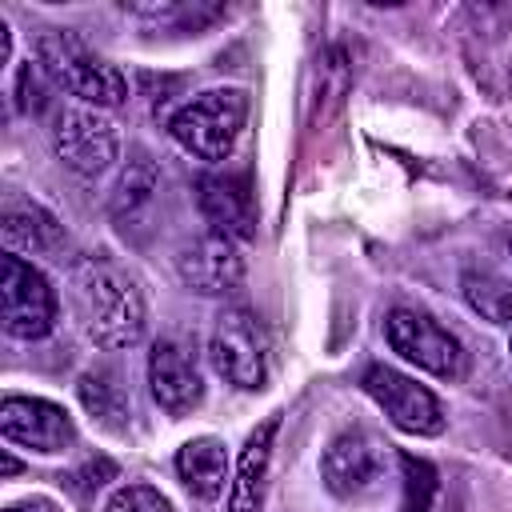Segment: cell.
Wrapping results in <instances>:
<instances>
[{
    "label": "cell",
    "instance_id": "obj_1",
    "mask_svg": "<svg viewBox=\"0 0 512 512\" xmlns=\"http://www.w3.org/2000/svg\"><path fill=\"white\" fill-rule=\"evenodd\" d=\"M72 304L92 344L120 352L144 336V300L136 284L104 260H80L72 268Z\"/></svg>",
    "mask_w": 512,
    "mask_h": 512
},
{
    "label": "cell",
    "instance_id": "obj_2",
    "mask_svg": "<svg viewBox=\"0 0 512 512\" xmlns=\"http://www.w3.org/2000/svg\"><path fill=\"white\" fill-rule=\"evenodd\" d=\"M36 60H40V72L56 88H64V92H72L96 108H116L128 96L120 68L100 60L80 36H72L64 28H48L36 36Z\"/></svg>",
    "mask_w": 512,
    "mask_h": 512
},
{
    "label": "cell",
    "instance_id": "obj_3",
    "mask_svg": "<svg viewBox=\"0 0 512 512\" xmlns=\"http://www.w3.org/2000/svg\"><path fill=\"white\" fill-rule=\"evenodd\" d=\"M244 120H248V92L212 88V92H200L196 100H188L168 120V132L184 152H192L200 160H224V156H232V148L244 132Z\"/></svg>",
    "mask_w": 512,
    "mask_h": 512
},
{
    "label": "cell",
    "instance_id": "obj_4",
    "mask_svg": "<svg viewBox=\"0 0 512 512\" xmlns=\"http://www.w3.org/2000/svg\"><path fill=\"white\" fill-rule=\"evenodd\" d=\"M0 320L16 340H40L56 324V292L48 276L16 252L0 260Z\"/></svg>",
    "mask_w": 512,
    "mask_h": 512
},
{
    "label": "cell",
    "instance_id": "obj_5",
    "mask_svg": "<svg viewBox=\"0 0 512 512\" xmlns=\"http://www.w3.org/2000/svg\"><path fill=\"white\" fill-rule=\"evenodd\" d=\"M208 356L216 364V372L236 384V388H264L268 380V332L256 320V312L248 308H224L216 316L212 340H208Z\"/></svg>",
    "mask_w": 512,
    "mask_h": 512
},
{
    "label": "cell",
    "instance_id": "obj_6",
    "mask_svg": "<svg viewBox=\"0 0 512 512\" xmlns=\"http://www.w3.org/2000/svg\"><path fill=\"white\" fill-rule=\"evenodd\" d=\"M384 336H388L396 356H404L408 364H416L432 376L456 380L464 372V344L424 312L392 308L388 320H384Z\"/></svg>",
    "mask_w": 512,
    "mask_h": 512
},
{
    "label": "cell",
    "instance_id": "obj_7",
    "mask_svg": "<svg viewBox=\"0 0 512 512\" xmlns=\"http://www.w3.org/2000/svg\"><path fill=\"white\" fill-rule=\"evenodd\" d=\"M52 148L72 172L100 176L112 168L120 140H116V128L108 116H100L92 108H64V112H56V124H52Z\"/></svg>",
    "mask_w": 512,
    "mask_h": 512
},
{
    "label": "cell",
    "instance_id": "obj_8",
    "mask_svg": "<svg viewBox=\"0 0 512 512\" xmlns=\"http://www.w3.org/2000/svg\"><path fill=\"white\" fill-rule=\"evenodd\" d=\"M364 392L384 408V416L404 428V432H416V436H436L444 428V408L440 400L416 384L412 376L388 368V364H372L364 372Z\"/></svg>",
    "mask_w": 512,
    "mask_h": 512
},
{
    "label": "cell",
    "instance_id": "obj_9",
    "mask_svg": "<svg viewBox=\"0 0 512 512\" xmlns=\"http://www.w3.org/2000/svg\"><path fill=\"white\" fill-rule=\"evenodd\" d=\"M176 272L200 296H228V292H236L244 284V256H240L232 236L204 232V236H196V240H188L180 248Z\"/></svg>",
    "mask_w": 512,
    "mask_h": 512
},
{
    "label": "cell",
    "instance_id": "obj_10",
    "mask_svg": "<svg viewBox=\"0 0 512 512\" xmlns=\"http://www.w3.org/2000/svg\"><path fill=\"white\" fill-rule=\"evenodd\" d=\"M148 384L164 412L184 416L204 400V376L196 364V352L180 336H164L152 344L148 356Z\"/></svg>",
    "mask_w": 512,
    "mask_h": 512
},
{
    "label": "cell",
    "instance_id": "obj_11",
    "mask_svg": "<svg viewBox=\"0 0 512 512\" xmlns=\"http://www.w3.org/2000/svg\"><path fill=\"white\" fill-rule=\"evenodd\" d=\"M0 432L12 444H24L32 452H64L76 440L72 416L40 396H4L0 404Z\"/></svg>",
    "mask_w": 512,
    "mask_h": 512
},
{
    "label": "cell",
    "instance_id": "obj_12",
    "mask_svg": "<svg viewBox=\"0 0 512 512\" xmlns=\"http://www.w3.org/2000/svg\"><path fill=\"white\" fill-rule=\"evenodd\" d=\"M320 476L336 496H364L384 476V448L360 428L340 432L320 456Z\"/></svg>",
    "mask_w": 512,
    "mask_h": 512
},
{
    "label": "cell",
    "instance_id": "obj_13",
    "mask_svg": "<svg viewBox=\"0 0 512 512\" xmlns=\"http://www.w3.org/2000/svg\"><path fill=\"white\" fill-rule=\"evenodd\" d=\"M200 192V212L212 224V232H224L232 240L256 236V200L248 188V176H204L196 184Z\"/></svg>",
    "mask_w": 512,
    "mask_h": 512
},
{
    "label": "cell",
    "instance_id": "obj_14",
    "mask_svg": "<svg viewBox=\"0 0 512 512\" xmlns=\"http://www.w3.org/2000/svg\"><path fill=\"white\" fill-rule=\"evenodd\" d=\"M280 416H268L244 444L236 460V480L228 492V512H260L264 508V488H268V464H272V440H276Z\"/></svg>",
    "mask_w": 512,
    "mask_h": 512
},
{
    "label": "cell",
    "instance_id": "obj_15",
    "mask_svg": "<svg viewBox=\"0 0 512 512\" xmlns=\"http://www.w3.org/2000/svg\"><path fill=\"white\" fill-rule=\"evenodd\" d=\"M0 232H4V244L12 252H44V256H52V252L64 248V228L56 224L52 212H44L32 200H8L4 216H0Z\"/></svg>",
    "mask_w": 512,
    "mask_h": 512
},
{
    "label": "cell",
    "instance_id": "obj_16",
    "mask_svg": "<svg viewBox=\"0 0 512 512\" xmlns=\"http://www.w3.org/2000/svg\"><path fill=\"white\" fill-rule=\"evenodd\" d=\"M176 472H180V480L188 484L192 496H200V500H216V496L224 492V480H228V456H224V444L212 440V436L188 440V444L176 452Z\"/></svg>",
    "mask_w": 512,
    "mask_h": 512
},
{
    "label": "cell",
    "instance_id": "obj_17",
    "mask_svg": "<svg viewBox=\"0 0 512 512\" xmlns=\"http://www.w3.org/2000/svg\"><path fill=\"white\" fill-rule=\"evenodd\" d=\"M460 292L472 312H480L492 324H512V284L500 272L488 268H468L460 276Z\"/></svg>",
    "mask_w": 512,
    "mask_h": 512
},
{
    "label": "cell",
    "instance_id": "obj_18",
    "mask_svg": "<svg viewBox=\"0 0 512 512\" xmlns=\"http://www.w3.org/2000/svg\"><path fill=\"white\" fill-rule=\"evenodd\" d=\"M76 392H80V404L92 412V420H100L104 428L120 432L128 424V396L112 372H84Z\"/></svg>",
    "mask_w": 512,
    "mask_h": 512
},
{
    "label": "cell",
    "instance_id": "obj_19",
    "mask_svg": "<svg viewBox=\"0 0 512 512\" xmlns=\"http://www.w3.org/2000/svg\"><path fill=\"white\" fill-rule=\"evenodd\" d=\"M400 476H404V492H400V512H428L436 492H440V476L428 460L400 452Z\"/></svg>",
    "mask_w": 512,
    "mask_h": 512
},
{
    "label": "cell",
    "instance_id": "obj_20",
    "mask_svg": "<svg viewBox=\"0 0 512 512\" xmlns=\"http://www.w3.org/2000/svg\"><path fill=\"white\" fill-rule=\"evenodd\" d=\"M104 512H172L168 500L148 488V484H124L112 492V500L104 504Z\"/></svg>",
    "mask_w": 512,
    "mask_h": 512
},
{
    "label": "cell",
    "instance_id": "obj_21",
    "mask_svg": "<svg viewBox=\"0 0 512 512\" xmlns=\"http://www.w3.org/2000/svg\"><path fill=\"white\" fill-rule=\"evenodd\" d=\"M112 476H116V464L100 456V460H88L84 468H76L68 480H72V488H76V492H92V488H100V484H104V480H112Z\"/></svg>",
    "mask_w": 512,
    "mask_h": 512
},
{
    "label": "cell",
    "instance_id": "obj_22",
    "mask_svg": "<svg viewBox=\"0 0 512 512\" xmlns=\"http://www.w3.org/2000/svg\"><path fill=\"white\" fill-rule=\"evenodd\" d=\"M4 512H44V504H12V508H4Z\"/></svg>",
    "mask_w": 512,
    "mask_h": 512
}]
</instances>
